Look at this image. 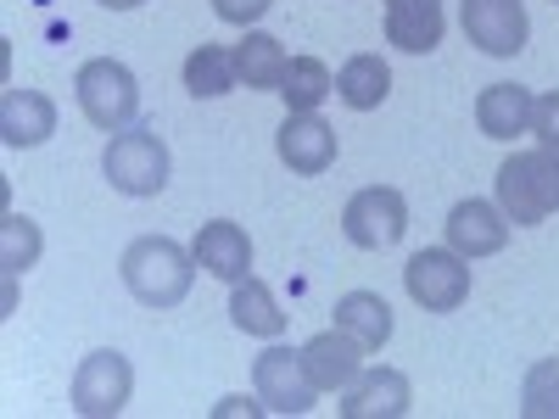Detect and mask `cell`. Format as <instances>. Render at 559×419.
Returning a JSON list of instances; mask_svg holds the SVG:
<instances>
[{
    "mask_svg": "<svg viewBox=\"0 0 559 419\" xmlns=\"http://www.w3.org/2000/svg\"><path fill=\"white\" fill-rule=\"evenodd\" d=\"M123 286L134 291V302L146 308H179L191 297V279H197V252H185L168 236H140L123 252Z\"/></svg>",
    "mask_w": 559,
    "mask_h": 419,
    "instance_id": "6da1fadb",
    "label": "cell"
},
{
    "mask_svg": "<svg viewBox=\"0 0 559 419\" xmlns=\"http://www.w3.org/2000/svg\"><path fill=\"white\" fill-rule=\"evenodd\" d=\"M498 207L509 224H543L559 213V152L554 146H532V152H515L503 168H498Z\"/></svg>",
    "mask_w": 559,
    "mask_h": 419,
    "instance_id": "7a4b0ae2",
    "label": "cell"
},
{
    "mask_svg": "<svg viewBox=\"0 0 559 419\" xmlns=\"http://www.w3.org/2000/svg\"><path fill=\"white\" fill-rule=\"evenodd\" d=\"M102 173L118 196H157L168 184V146L157 129H118L102 152Z\"/></svg>",
    "mask_w": 559,
    "mask_h": 419,
    "instance_id": "3957f363",
    "label": "cell"
},
{
    "mask_svg": "<svg viewBox=\"0 0 559 419\" xmlns=\"http://www.w3.org/2000/svg\"><path fill=\"white\" fill-rule=\"evenodd\" d=\"M73 96H79L84 118L96 123V129H107V134L129 129L134 112H140V84H134V73H129L123 62H112V57L84 62L79 79H73Z\"/></svg>",
    "mask_w": 559,
    "mask_h": 419,
    "instance_id": "277c9868",
    "label": "cell"
},
{
    "mask_svg": "<svg viewBox=\"0 0 559 419\" xmlns=\"http://www.w3.org/2000/svg\"><path fill=\"white\" fill-rule=\"evenodd\" d=\"M342 236L364 252H386L408 236V202L392 184H364V191L342 207Z\"/></svg>",
    "mask_w": 559,
    "mask_h": 419,
    "instance_id": "5b68a950",
    "label": "cell"
},
{
    "mask_svg": "<svg viewBox=\"0 0 559 419\" xmlns=\"http://www.w3.org/2000/svg\"><path fill=\"white\" fill-rule=\"evenodd\" d=\"M403 286H408L414 308L453 313L464 297H471V258H459L453 247L448 252H414L408 268H403Z\"/></svg>",
    "mask_w": 559,
    "mask_h": 419,
    "instance_id": "8992f818",
    "label": "cell"
},
{
    "mask_svg": "<svg viewBox=\"0 0 559 419\" xmlns=\"http://www.w3.org/2000/svg\"><path fill=\"white\" fill-rule=\"evenodd\" d=\"M252 386H258V403H263L269 414H286V419H292V414H308L313 397H319L302 352H292V347L258 352V358H252Z\"/></svg>",
    "mask_w": 559,
    "mask_h": 419,
    "instance_id": "52a82bcc",
    "label": "cell"
},
{
    "mask_svg": "<svg viewBox=\"0 0 559 419\" xmlns=\"http://www.w3.org/2000/svg\"><path fill=\"white\" fill-rule=\"evenodd\" d=\"M129 392H134V369L123 352L102 347V352H90L79 363V375H73V408L84 419H112L129 408Z\"/></svg>",
    "mask_w": 559,
    "mask_h": 419,
    "instance_id": "ba28073f",
    "label": "cell"
},
{
    "mask_svg": "<svg viewBox=\"0 0 559 419\" xmlns=\"http://www.w3.org/2000/svg\"><path fill=\"white\" fill-rule=\"evenodd\" d=\"M459 23H464V39L487 57H521L532 34L521 0H464Z\"/></svg>",
    "mask_w": 559,
    "mask_h": 419,
    "instance_id": "9c48e42d",
    "label": "cell"
},
{
    "mask_svg": "<svg viewBox=\"0 0 559 419\" xmlns=\"http://www.w3.org/2000/svg\"><path fill=\"white\" fill-rule=\"evenodd\" d=\"M274 152L292 173H324L336 163V129L324 123L319 112H292L274 134Z\"/></svg>",
    "mask_w": 559,
    "mask_h": 419,
    "instance_id": "30bf717a",
    "label": "cell"
},
{
    "mask_svg": "<svg viewBox=\"0 0 559 419\" xmlns=\"http://www.w3.org/2000/svg\"><path fill=\"white\" fill-rule=\"evenodd\" d=\"M364 352H369V347L336 324V331H319V336L302 347V363H308V375H313L319 392H347V386L364 375Z\"/></svg>",
    "mask_w": 559,
    "mask_h": 419,
    "instance_id": "8fae6325",
    "label": "cell"
},
{
    "mask_svg": "<svg viewBox=\"0 0 559 419\" xmlns=\"http://www.w3.org/2000/svg\"><path fill=\"white\" fill-rule=\"evenodd\" d=\"M414 408V386L403 369H364L342 397V419H403Z\"/></svg>",
    "mask_w": 559,
    "mask_h": 419,
    "instance_id": "7c38bea8",
    "label": "cell"
},
{
    "mask_svg": "<svg viewBox=\"0 0 559 419\" xmlns=\"http://www.w3.org/2000/svg\"><path fill=\"white\" fill-rule=\"evenodd\" d=\"M57 134V101L45 89H7L0 96V140L12 152H28V146H45Z\"/></svg>",
    "mask_w": 559,
    "mask_h": 419,
    "instance_id": "4fadbf2b",
    "label": "cell"
},
{
    "mask_svg": "<svg viewBox=\"0 0 559 419\" xmlns=\"http://www.w3.org/2000/svg\"><path fill=\"white\" fill-rule=\"evenodd\" d=\"M191 252H197V268H207L213 279H229V286L252 274V241H247V229L229 224V218L202 224L197 241H191Z\"/></svg>",
    "mask_w": 559,
    "mask_h": 419,
    "instance_id": "5bb4252c",
    "label": "cell"
},
{
    "mask_svg": "<svg viewBox=\"0 0 559 419\" xmlns=\"http://www.w3.org/2000/svg\"><path fill=\"white\" fill-rule=\"evenodd\" d=\"M503 241H509L503 207L471 196V202H459V207L448 213V247H453L459 258H492V252H503Z\"/></svg>",
    "mask_w": 559,
    "mask_h": 419,
    "instance_id": "9a60e30c",
    "label": "cell"
},
{
    "mask_svg": "<svg viewBox=\"0 0 559 419\" xmlns=\"http://www.w3.org/2000/svg\"><path fill=\"white\" fill-rule=\"evenodd\" d=\"M386 39L408 57H431L442 45V0H381Z\"/></svg>",
    "mask_w": 559,
    "mask_h": 419,
    "instance_id": "2e32d148",
    "label": "cell"
},
{
    "mask_svg": "<svg viewBox=\"0 0 559 419\" xmlns=\"http://www.w3.org/2000/svg\"><path fill=\"white\" fill-rule=\"evenodd\" d=\"M532 107H537V96L526 84H487L476 96V129L487 140H515L532 129Z\"/></svg>",
    "mask_w": 559,
    "mask_h": 419,
    "instance_id": "e0dca14e",
    "label": "cell"
},
{
    "mask_svg": "<svg viewBox=\"0 0 559 419\" xmlns=\"http://www.w3.org/2000/svg\"><path fill=\"white\" fill-rule=\"evenodd\" d=\"M229 57H236V79L247 89H280V79H286V68H292L286 45H280L274 34H258V28H247V39Z\"/></svg>",
    "mask_w": 559,
    "mask_h": 419,
    "instance_id": "ac0fdd59",
    "label": "cell"
},
{
    "mask_svg": "<svg viewBox=\"0 0 559 419\" xmlns=\"http://www.w3.org/2000/svg\"><path fill=\"white\" fill-rule=\"evenodd\" d=\"M229 319H236V331H247V336H263V342H274L280 331H286V313H280V302H274V291L263 286V279H236V291H229Z\"/></svg>",
    "mask_w": 559,
    "mask_h": 419,
    "instance_id": "d6986e66",
    "label": "cell"
},
{
    "mask_svg": "<svg viewBox=\"0 0 559 419\" xmlns=\"http://www.w3.org/2000/svg\"><path fill=\"white\" fill-rule=\"evenodd\" d=\"M336 96L353 107V112H376L386 96H392V68L381 57H353L342 73H336Z\"/></svg>",
    "mask_w": 559,
    "mask_h": 419,
    "instance_id": "ffe728a7",
    "label": "cell"
},
{
    "mask_svg": "<svg viewBox=\"0 0 559 419\" xmlns=\"http://www.w3.org/2000/svg\"><path fill=\"white\" fill-rule=\"evenodd\" d=\"M336 324H342L347 336H358L369 352L392 342V308H386V297H376V291H347V297L336 302Z\"/></svg>",
    "mask_w": 559,
    "mask_h": 419,
    "instance_id": "44dd1931",
    "label": "cell"
},
{
    "mask_svg": "<svg viewBox=\"0 0 559 419\" xmlns=\"http://www.w3.org/2000/svg\"><path fill=\"white\" fill-rule=\"evenodd\" d=\"M185 89H191L197 101H218L236 89V57L224 51V45H197L191 57H185Z\"/></svg>",
    "mask_w": 559,
    "mask_h": 419,
    "instance_id": "7402d4cb",
    "label": "cell"
},
{
    "mask_svg": "<svg viewBox=\"0 0 559 419\" xmlns=\"http://www.w3.org/2000/svg\"><path fill=\"white\" fill-rule=\"evenodd\" d=\"M280 96H286L292 112H313L324 96H336V79H331V68H324L319 57H292L286 79H280Z\"/></svg>",
    "mask_w": 559,
    "mask_h": 419,
    "instance_id": "603a6c76",
    "label": "cell"
},
{
    "mask_svg": "<svg viewBox=\"0 0 559 419\" xmlns=\"http://www.w3.org/2000/svg\"><path fill=\"white\" fill-rule=\"evenodd\" d=\"M39 224L34 218H17V213H7V224H0V268H7V279H17L23 268H34L39 263Z\"/></svg>",
    "mask_w": 559,
    "mask_h": 419,
    "instance_id": "cb8c5ba5",
    "label": "cell"
},
{
    "mask_svg": "<svg viewBox=\"0 0 559 419\" xmlns=\"http://www.w3.org/2000/svg\"><path fill=\"white\" fill-rule=\"evenodd\" d=\"M521 414L526 419H559V358H543L521 381Z\"/></svg>",
    "mask_w": 559,
    "mask_h": 419,
    "instance_id": "d4e9b609",
    "label": "cell"
},
{
    "mask_svg": "<svg viewBox=\"0 0 559 419\" xmlns=\"http://www.w3.org/2000/svg\"><path fill=\"white\" fill-rule=\"evenodd\" d=\"M532 134L543 140V146H554V152H559V89L537 96V107H532Z\"/></svg>",
    "mask_w": 559,
    "mask_h": 419,
    "instance_id": "484cf974",
    "label": "cell"
},
{
    "mask_svg": "<svg viewBox=\"0 0 559 419\" xmlns=\"http://www.w3.org/2000/svg\"><path fill=\"white\" fill-rule=\"evenodd\" d=\"M269 7H274V0H213V12H218L224 23H236V28H252Z\"/></svg>",
    "mask_w": 559,
    "mask_h": 419,
    "instance_id": "4316f807",
    "label": "cell"
},
{
    "mask_svg": "<svg viewBox=\"0 0 559 419\" xmlns=\"http://www.w3.org/2000/svg\"><path fill=\"white\" fill-rule=\"evenodd\" d=\"M263 403H247V397H224V408L218 414H258Z\"/></svg>",
    "mask_w": 559,
    "mask_h": 419,
    "instance_id": "83f0119b",
    "label": "cell"
},
{
    "mask_svg": "<svg viewBox=\"0 0 559 419\" xmlns=\"http://www.w3.org/2000/svg\"><path fill=\"white\" fill-rule=\"evenodd\" d=\"M107 12H134V7H146V0H102Z\"/></svg>",
    "mask_w": 559,
    "mask_h": 419,
    "instance_id": "f1b7e54d",
    "label": "cell"
},
{
    "mask_svg": "<svg viewBox=\"0 0 559 419\" xmlns=\"http://www.w3.org/2000/svg\"><path fill=\"white\" fill-rule=\"evenodd\" d=\"M554 7H559V0H554Z\"/></svg>",
    "mask_w": 559,
    "mask_h": 419,
    "instance_id": "f546056e",
    "label": "cell"
}]
</instances>
